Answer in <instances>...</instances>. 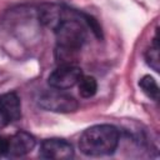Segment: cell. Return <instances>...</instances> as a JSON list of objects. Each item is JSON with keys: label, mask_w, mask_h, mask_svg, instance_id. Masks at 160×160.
<instances>
[{"label": "cell", "mask_w": 160, "mask_h": 160, "mask_svg": "<svg viewBox=\"0 0 160 160\" xmlns=\"http://www.w3.org/2000/svg\"><path fill=\"white\" fill-rule=\"evenodd\" d=\"M119 144V130L108 124L94 125L86 129L79 139V149L88 156L112 154Z\"/></svg>", "instance_id": "cell-1"}, {"label": "cell", "mask_w": 160, "mask_h": 160, "mask_svg": "<svg viewBox=\"0 0 160 160\" xmlns=\"http://www.w3.org/2000/svg\"><path fill=\"white\" fill-rule=\"evenodd\" d=\"M58 49L78 52L86 40L85 25L76 18L64 16L54 29Z\"/></svg>", "instance_id": "cell-2"}, {"label": "cell", "mask_w": 160, "mask_h": 160, "mask_svg": "<svg viewBox=\"0 0 160 160\" xmlns=\"http://www.w3.org/2000/svg\"><path fill=\"white\" fill-rule=\"evenodd\" d=\"M39 105L52 112H72L79 108L78 100L59 89L45 91L39 98Z\"/></svg>", "instance_id": "cell-3"}, {"label": "cell", "mask_w": 160, "mask_h": 160, "mask_svg": "<svg viewBox=\"0 0 160 160\" xmlns=\"http://www.w3.org/2000/svg\"><path fill=\"white\" fill-rule=\"evenodd\" d=\"M82 76V71L76 65H59L48 79V82L51 88L65 90L76 85Z\"/></svg>", "instance_id": "cell-4"}, {"label": "cell", "mask_w": 160, "mask_h": 160, "mask_svg": "<svg viewBox=\"0 0 160 160\" xmlns=\"http://www.w3.org/2000/svg\"><path fill=\"white\" fill-rule=\"evenodd\" d=\"M39 156L48 160H68L74 156V149L64 139H46L40 145Z\"/></svg>", "instance_id": "cell-5"}, {"label": "cell", "mask_w": 160, "mask_h": 160, "mask_svg": "<svg viewBox=\"0 0 160 160\" xmlns=\"http://www.w3.org/2000/svg\"><path fill=\"white\" fill-rule=\"evenodd\" d=\"M35 144H36L35 138L26 131H19L12 136H8L6 158L24 156L35 148Z\"/></svg>", "instance_id": "cell-6"}, {"label": "cell", "mask_w": 160, "mask_h": 160, "mask_svg": "<svg viewBox=\"0 0 160 160\" xmlns=\"http://www.w3.org/2000/svg\"><path fill=\"white\" fill-rule=\"evenodd\" d=\"M0 110L6 116L9 122L16 121L21 116L20 99L15 92H5L0 95Z\"/></svg>", "instance_id": "cell-7"}, {"label": "cell", "mask_w": 160, "mask_h": 160, "mask_svg": "<svg viewBox=\"0 0 160 160\" xmlns=\"http://www.w3.org/2000/svg\"><path fill=\"white\" fill-rule=\"evenodd\" d=\"M78 86H79V92L82 98H91L96 94L98 90V82L92 76L82 75L78 82Z\"/></svg>", "instance_id": "cell-8"}, {"label": "cell", "mask_w": 160, "mask_h": 160, "mask_svg": "<svg viewBox=\"0 0 160 160\" xmlns=\"http://www.w3.org/2000/svg\"><path fill=\"white\" fill-rule=\"evenodd\" d=\"M139 86L141 88V90L144 91V94L146 96H149L152 100H158L159 99V86L155 81L154 78H151L150 75H145L140 79L139 81Z\"/></svg>", "instance_id": "cell-9"}, {"label": "cell", "mask_w": 160, "mask_h": 160, "mask_svg": "<svg viewBox=\"0 0 160 160\" xmlns=\"http://www.w3.org/2000/svg\"><path fill=\"white\" fill-rule=\"evenodd\" d=\"M145 59H146L148 65H149L152 70L159 71L160 56H159V40H158V36H155L152 45L148 49V51H146V54H145Z\"/></svg>", "instance_id": "cell-10"}, {"label": "cell", "mask_w": 160, "mask_h": 160, "mask_svg": "<svg viewBox=\"0 0 160 160\" xmlns=\"http://www.w3.org/2000/svg\"><path fill=\"white\" fill-rule=\"evenodd\" d=\"M8 152V136L0 135V158H6Z\"/></svg>", "instance_id": "cell-11"}, {"label": "cell", "mask_w": 160, "mask_h": 160, "mask_svg": "<svg viewBox=\"0 0 160 160\" xmlns=\"http://www.w3.org/2000/svg\"><path fill=\"white\" fill-rule=\"evenodd\" d=\"M9 120L6 119V116L2 114V111L0 110V129H4L6 125H9Z\"/></svg>", "instance_id": "cell-12"}]
</instances>
